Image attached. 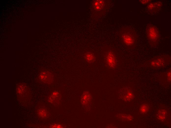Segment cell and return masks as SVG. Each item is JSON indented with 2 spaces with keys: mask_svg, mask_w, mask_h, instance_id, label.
I'll return each mask as SVG.
<instances>
[{
  "mask_svg": "<svg viewBox=\"0 0 171 128\" xmlns=\"http://www.w3.org/2000/svg\"><path fill=\"white\" fill-rule=\"evenodd\" d=\"M119 35L122 44L128 49H133L136 47L137 38L135 30L128 27L121 28Z\"/></svg>",
  "mask_w": 171,
  "mask_h": 128,
  "instance_id": "1",
  "label": "cell"
},
{
  "mask_svg": "<svg viewBox=\"0 0 171 128\" xmlns=\"http://www.w3.org/2000/svg\"><path fill=\"white\" fill-rule=\"evenodd\" d=\"M170 56L162 55L154 57L147 61L143 65L151 69H157L164 68L171 63Z\"/></svg>",
  "mask_w": 171,
  "mask_h": 128,
  "instance_id": "2",
  "label": "cell"
},
{
  "mask_svg": "<svg viewBox=\"0 0 171 128\" xmlns=\"http://www.w3.org/2000/svg\"><path fill=\"white\" fill-rule=\"evenodd\" d=\"M16 93L18 100L24 103H27L30 99L31 94L30 89L24 83H18L16 86Z\"/></svg>",
  "mask_w": 171,
  "mask_h": 128,
  "instance_id": "3",
  "label": "cell"
},
{
  "mask_svg": "<svg viewBox=\"0 0 171 128\" xmlns=\"http://www.w3.org/2000/svg\"><path fill=\"white\" fill-rule=\"evenodd\" d=\"M105 0H95L92 5V13L95 17L100 18L105 14L108 6V1Z\"/></svg>",
  "mask_w": 171,
  "mask_h": 128,
  "instance_id": "4",
  "label": "cell"
},
{
  "mask_svg": "<svg viewBox=\"0 0 171 128\" xmlns=\"http://www.w3.org/2000/svg\"><path fill=\"white\" fill-rule=\"evenodd\" d=\"M146 34L150 45L153 47L157 46L160 37L158 29L154 25H148L146 27Z\"/></svg>",
  "mask_w": 171,
  "mask_h": 128,
  "instance_id": "5",
  "label": "cell"
},
{
  "mask_svg": "<svg viewBox=\"0 0 171 128\" xmlns=\"http://www.w3.org/2000/svg\"><path fill=\"white\" fill-rule=\"evenodd\" d=\"M103 51V55L106 64L108 67L112 69L116 68L117 64V60L116 53L111 48L106 47Z\"/></svg>",
  "mask_w": 171,
  "mask_h": 128,
  "instance_id": "6",
  "label": "cell"
},
{
  "mask_svg": "<svg viewBox=\"0 0 171 128\" xmlns=\"http://www.w3.org/2000/svg\"><path fill=\"white\" fill-rule=\"evenodd\" d=\"M118 93L119 98L125 102H128L131 101L135 97L133 91L128 87L121 89L118 91Z\"/></svg>",
  "mask_w": 171,
  "mask_h": 128,
  "instance_id": "7",
  "label": "cell"
},
{
  "mask_svg": "<svg viewBox=\"0 0 171 128\" xmlns=\"http://www.w3.org/2000/svg\"><path fill=\"white\" fill-rule=\"evenodd\" d=\"M39 78L43 83L47 84H51L54 81V77L51 72L46 70L42 71L40 73Z\"/></svg>",
  "mask_w": 171,
  "mask_h": 128,
  "instance_id": "8",
  "label": "cell"
},
{
  "mask_svg": "<svg viewBox=\"0 0 171 128\" xmlns=\"http://www.w3.org/2000/svg\"><path fill=\"white\" fill-rule=\"evenodd\" d=\"M162 5V3L160 1L150 2L148 4L146 9L149 13H153L158 11Z\"/></svg>",
  "mask_w": 171,
  "mask_h": 128,
  "instance_id": "9",
  "label": "cell"
},
{
  "mask_svg": "<svg viewBox=\"0 0 171 128\" xmlns=\"http://www.w3.org/2000/svg\"><path fill=\"white\" fill-rule=\"evenodd\" d=\"M37 115L41 119L47 118L49 115V113L47 109L40 106L38 105L36 109Z\"/></svg>",
  "mask_w": 171,
  "mask_h": 128,
  "instance_id": "10",
  "label": "cell"
},
{
  "mask_svg": "<svg viewBox=\"0 0 171 128\" xmlns=\"http://www.w3.org/2000/svg\"><path fill=\"white\" fill-rule=\"evenodd\" d=\"M83 56L85 60L89 64H93L96 61V56L94 53L92 51H88L85 52Z\"/></svg>",
  "mask_w": 171,
  "mask_h": 128,
  "instance_id": "11",
  "label": "cell"
},
{
  "mask_svg": "<svg viewBox=\"0 0 171 128\" xmlns=\"http://www.w3.org/2000/svg\"><path fill=\"white\" fill-rule=\"evenodd\" d=\"M167 112L165 109H159L156 113L157 119L159 121H163L166 120Z\"/></svg>",
  "mask_w": 171,
  "mask_h": 128,
  "instance_id": "12",
  "label": "cell"
},
{
  "mask_svg": "<svg viewBox=\"0 0 171 128\" xmlns=\"http://www.w3.org/2000/svg\"><path fill=\"white\" fill-rule=\"evenodd\" d=\"M59 95V93L57 91H55L53 92L49 96L48 100L49 102L52 104H55L57 101L58 97Z\"/></svg>",
  "mask_w": 171,
  "mask_h": 128,
  "instance_id": "13",
  "label": "cell"
},
{
  "mask_svg": "<svg viewBox=\"0 0 171 128\" xmlns=\"http://www.w3.org/2000/svg\"><path fill=\"white\" fill-rule=\"evenodd\" d=\"M90 93L86 91L83 94V96L82 98V104L84 105L89 103L91 99V97Z\"/></svg>",
  "mask_w": 171,
  "mask_h": 128,
  "instance_id": "14",
  "label": "cell"
},
{
  "mask_svg": "<svg viewBox=\"0 0 171 128\" xmlns=\"http://www.w3.org/2000/svg\"><path fill=\"white\" fill-rule=\"evenodd\" d=\"M149 106L148 104L146 103H143L141 105L140 108V112L142 114L146 113L149 111Z\"/></svg>",
  "mask_w": 171,
  "mask_h": 128,
  "instance_id": "15",
  "label": "cell"
},
{
  "mask_svg": "<svg viewBox=\"0 0 171 128\" xmlns=\"http://www.w3.org/2000/svg\"><path fill=\"white\" fill-rule=\"evenodd\" d=\"M120 118L124 120L131 121L133 119V117L131 115L125 114H121L120 115Z\"/></svg>",
  "mask_w": 171,
  "mask_h": 128,
  "instance_id": "16",
  "label": "cell"
},
{
  "mask_svg": "<svg viewBox=\"0 0 171 128\" xmlns=\"http://www.w3.org/2000/svg\"><path fill=\"white\" fill-rule=\"evenodd\" d=\"M139 1L142 4H145L150 2L152 0H140Z\"/></svg>",
  "mask_w": 171,
  "mask_h": 128,
  "instance_id": "17",
  "label": "cell"
}]
</instances>
